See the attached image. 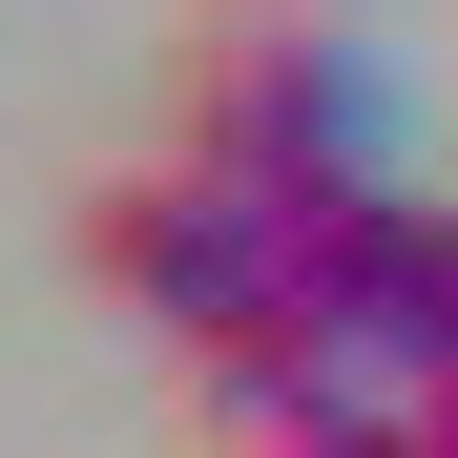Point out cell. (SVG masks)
I'll return each mask as SVG.
<instances>
[{
    "instance_id": "1",
    "label": "cell",
    "mask_w": 458,
    "mask_h": 458,
    "mask_svg": "<svg viewBox=\"0 0 458 458\" xmlns=\"http://www.w3.org/2000/svg\"><path fill=\"white\" fill-rule=\"evenodd\" d=\"M167 146H208L271 208H334V188H396V84H375V42L313 21V0H208L167 42Z\"/></svg>"
},
{
    "instance_id": "2",
    "label": "cell",
    "mask_w": 458,
    "mask_h": 458,
    "mask_svg": "<svg viewBox=\"0 0 458 458\" xmlns=\"http://www.w3.org/2000/svg\"><path fill=\"white\" fill-rule=\"evenodd\" d=\"M63 250H84V292H105L167 375H208V354H250V334H271V292H292V208H271V188H229L208 146H125V167H84Z\"/></svg>"
},
{
    "instance_id": "3",
    "label": "cell",
    "mask_w": 458,
    "mask_h": 458,
    "mask_svg": "<svg viewBox=\"0 0 458 458\" xmlns=\"http://www.w3.org/2000/svg\"><path fill=\"white\" fill-rule=\"evenodd\" d=\"M437 250H458V208H417V188H334V208H292V292H271V334L313 354V375L437 396Z\"/></svg>"
},
{
    "instance_id": "4",
    "label": "cell",
    "mask_w": 458,
    "mask_h": 458,
    "mask_svg": "<svg viewBox=\"0 0 458 458\" xmlns=\"http://www.w3.org/2000/svg\"><path fill=\"white\" fill-rule=\"evenodd\" d=\"M417 458H458V375H437V396H417Z\"/></svg>"
},
{
    "instance_id": "5",
    "label": "cell",
    "mask_w": 458,
    "mask_h": 458,
    "mask_svg": "<svg viewBox=\"0 0 458 458\" xmlns=\"http://www.w3.org/2000/svg\"><path fill=\"white\" fill-rule=\"evenodd\" d=\"M437 375H458V250H437Z\"/></svg>"
}]
</instances>
